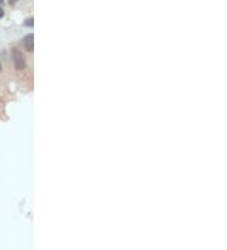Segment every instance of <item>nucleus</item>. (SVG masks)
<instances>
[{
    "label": "nucleus",
    "instance_id": "5",
    "mask_svg": "<svg viewBox=\"0 0 227 250\" xmlns=\"http://www.w3.org/2000/svg\"><path fill=\"white\" fill-rule=\"evenodd\" d=\"M17 2H18V0H9V4H10V5H14Z\"/></svg>",
    "mask_w": 227,
    "mask_h": 250
},
{
    "label": "nucleus",
    "instance_id": "1",
    "mask_svg": "<svg viewBox=\"0 0 227 250\" xmlns=\"http://www.w3.org/2000/svg\"><path fill=\"white\" fill-rule=\"evenodd\" d=\"M12 56H13V61H14L15 68H17V69H23V68L25 67V59H24L23 54H22L18 49H13Z\"/></svg>",
    "mask_w": 227,
    "mask_h": 250
},
{
    "label": "nucleus",
    "instance_id": "2",
    "mask_svg": "<svg viewBox=\"0 0 227 250\" xmlns=\"http://www.w3.org/2000/svg\"><path fill=\"white\" fill-rule=\"evenodd\" d=\"M23 46L25 48V51L32 52L33 51V34H28L27 37H24L23 39Z\"/></svg>",
    "mask_w": 227,
    "mask_h": 250
},
{
    "label": "nucleus",
    "instance_id": "6",
    "mask_svg": "<svg viewBox=\"0 0 227 250\" xmlns=\"http://www.w3.org/2000/svg\"><path fill=\"white\" fill-rule=\"evenodd\" d=\"M0 4H4V0H0Z\"/></svg>",
    "mask_w": 227,
    "mask_h": 250
},
{
    "label": "nucleus",
    "instance_id": "4",
    "mask_svg": "<svg viewBox=\"0 0 227 250\" xmlns=\"http://www.w3.org/2000/svg\"><path fill=\"white\" fill-rule=\"evenodd\" d=\"M4 17V10H3V8L0 7V18H3Z\"/></svg>",
    "mask_w": 227,
    "mask_h": 250
},
{
    "label": "nucleus",
    "instance_id": "7",
    "mask_svg": "<svg viewBox=\"0 0 227 250\" xmlns=\"http://www.w3.org/2000/svg\"><path fill=\"white\" fill-rule=\"evenodd\" d=\"M0 72H2V63H0Z\"/></svg>",
    "mask_w": 227,
    "mask_h": 250
},
{
    "label": "nucleus",
    "instance_id": "3",
    "mask_svg": "<svg viewBox=\"0 0 227 250\" xmlns=\"http://www.w3.org/2000/svg\"><path fill=\"white\" fill-rule=\"evenodd\" d=\"M33 22H34L33 18H29V19H27V20L24 22V24H25L27 27H32V25H33Z\"/></svg>",
    "mask_w": 227,
    "mask_h": 250
}]
</instances>
